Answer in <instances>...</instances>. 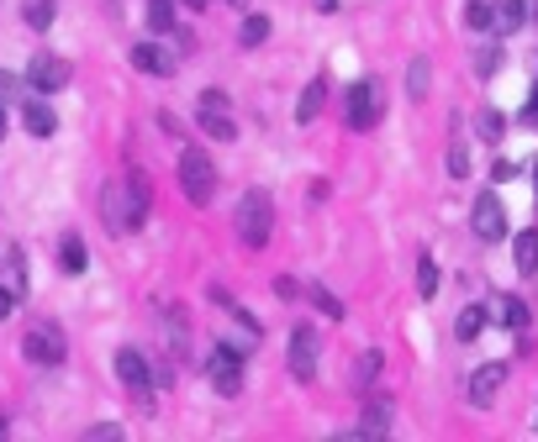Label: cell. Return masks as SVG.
<instances>
[{"mask_svg":"<svg viewBox=\"0 0 538 442\" xmlns=\"http://www.w3.org/2000/svg\"><path fill=\"white\" fill-rule=\"evenodd\" d=\"M54 16H59V0H21V21H27L32 32H48Z\"/></svg>","mask_w":538,"mask_h":442,"instance_id":"obj_22","label":"cell"},{"mask_svg":"<svg viewBox=\"0 0 538 442\" xmlns=\"http://www.w3.org/2000/svg\"><path fill=\"white\" fill-rule=\"evenodd\" d=\"M233 226H238V237L248 248H269V232H275V201H269V190H259V184L243 190Z\"/></svg>","mask_w":538,"mask_h":442,"instance_id":"obj_2","label":"cell"},{"mask_svg":"<svg viewBox=\"0 0 538 442\" xmlns=\"http://www.w3.org/2000/svg\"><path fill=\"white\" fill-rule=\"evenodd\" d=\"M449 174H454V179H465V174H470V148H465V132H454V143H449Z\"/></svg>","mask_w":538,"mask_h":442,"instance_id":"obj_30","label":"cell"},{"mask_svg":"<svg viewBox=\"0 0 538 442\" xmlns=\"http://www.w3.org/2000/svg\"><path fill=\"white\" fill-rule=\"evenodd\" d=\"M21 79H27L32 95H59V90H69V79H74V63L59 58V53H48V48H37Z\"/></svg>","mask_w":538,"mask_h":442,"instance_id":"obj_5","label":"cell"},{"mask_svg":"<svg viewBox=\"0 0 538 442\" xmlns=\"http://www.w3.org/2000/svg\"><path fill=\"white\" fill-rule=\"evenodd\" d=\"M195 127H201L211 143H233V137H238V127H233V106H228L222 90H201V101H195Z\"/></svg>","mask_w":538,"mask_h":442,"instance_id":"obj_6","label":"cell"},{"mask_svg":"<svg viewBox=\"0 0 538 442\" xmlns=\"http://www.w3.org/2000/svg\"><path fill=\"white\" fill-rule=\"evenodd\" d=\"M148 32H159V37L175 32V0H148Z\"/></svg>","mask_w":538,"mask_h":442,"instance_id":"obj_26","label":"cell"},{"mask_svg":"<svg viewBox=\"0 0 538 442\" xmlns=\"http://www.w3.org/2000/svg\"><path fill=\"white\" fill-rule=\"evenodd\" d=\"M427 85H433V63L427 58H412L407 63V95L412 101H427Z\"/></svg>","mask_w":538,"mask_h":442,"instance_id":"obj_24","label":"cell"},{"mask_svg":"<svg viewBox=\"0 0 538 442\" xmlns=\"http://www.w3.org/2000/svg\"><path fill=\"white\" fill-rule=\"evenodd\" d=\"M63 353H69V342H63V332L48 327V322L27 327V337H21V358H27V364H37V369H59Z\"/></svg>","mask_w":538,"mask_h":442,"instance_id":"obj_7","label":"cell"},{"mask_svg":"<svg viewBox=\"0 0 538 442\" xmlns=\"http://www.w3.org/2000/svg\"><path fill=\"white\" fill-rule=\"evenodd\" d=\"M275 295H280V300H301L296 279H291V274H280V279H275Z\"/></svg>","mask_w":538,"mask_h":442,"instance_id":"obj_36","label":"cell"},{"mask_svg":"<svg viewBox=\"0 0 538 442\" xmlns=\"http://www.w3.org/2000/svg\"><path fill=\"white\" fill-rule=\"evenodd\" d=\"M185 5H190V11H201V5H211V0H185Z\"/></svg>","mask_w":538,"mask_h":442,"instance_id":"obj_40","label":"cell"},{"mask_svg":"<svg viewBox=\"0 0 538 442\" xmlns=\"http://www.w3.org/2000/svg\"><path fill=\"white\" fill-rule=\"evenodd\" d=\"M85 442H121V427L101 422V427H90V432H85Z\"/></svg>","mask_w":538,"mask_h":442,"instance_id":"obj_34","label":"cell"},{"mask_svg":"<svg viewBox=\"0 0 538 442\" xmlns=\"http://www.w3.org/2000/svg\"><path fill=\"white\" fill-rule=\"evenodd\" d=\"M16 300H21V295H16V290H5V284H0V322H5V316H11V311H16Z\"/></svg>","mask_w":538,"mask_h":442,"instance_id":"obj_37","label":"cell"},{"mask_svg":"<svg viewBox=\"0 0 538 442\" xmlns=\"http://www.w3.org/2000/svg\"><path fill=\"white\" fill-rule=\"evenodd\" d=\"M317 11H322V16H333V11H338V0H317Z\"/></svg>","mask_w":538,"mask_h":442,"instance_id":"obj_39","label":"cell"},{"mask_svg":"<svg viewBox=\"0 0 538 442\" xmlns=\"http://www.w3.org/2000/svg\"><path fill=\"white\" fill-rule=\"evenodd\" d=\"M517 174H523V168L512 164V159H496V164H491V179H496V184H507V179H517Z\"/></svg>","mask_w":538,"mask_h":442,"instance_id":"obj_35","label":"cell"},{"mask_svg":"<svg viewBox=\"0 0 538 442\" xmlns=\"http://www.w3.org/2000/svg\"><path fill=\"white\" fill-rule=\"evenodd\" d=\"M228 5H243V0H228Z\"/></svg>","mask_w":538,"mask_h":442,"instance_id":"obj_43","label":"cell"},{"mask_svg":"<svg viewBox=\"0 0 538 442\" xmlns=\"http://www.w3.org/2000/svg\"><path fill=\"white\" fill-rule=\"evenodd\" d=\"M179 190H185L190 206H211V195H217V164L201 148H185L179 153Z\"/></svg>","mask_w":538,"mask_h":442,"instance_id":"obj_4","label":"cell"},{"mask_svg":"<svg viewBox=\"0 0 538 442\" xmlns=\"http://www.w3.org/2000/svg\"><path fill=\"white\" fill-rule=\"evenodd\" d=\"M485 327H491V311H485V306H465V311L454 316V337H459V342H476Z\"/></svg>","mask_w":538,"mask_h":442,"instance_id":"obj_21","label":"cell"},{"mask_svg":"<svg viewBox=\"0 0 538 442\" xmlns=\"http://www.w3.org/2000/svg\"><path fill=\"white\" fill-rule=\"evenodd\" d=\"M465 21H470L476 32H491V0H470V5H465Z\"/></svg>","mask_w":538,"mask_h":442,"instance_id":"obj_32","label":"cell"},{"mask_svg":"<svg viewBox=\"0 0 538 442\" xmlns=\"http://www.w3.org/2000/svg\"><path fill=\"white\" fill-rule=\"evenodd\" d=\"M534 274H538V269H534Z\"/></svg>","mask_w":538,"mask_h":442,"instance_id":"obj_45","label":"cell"},{"mask_svg":"<svg viewBox=\"0 0 538 442\" xmlns=\"http://www.w3.org/2000/svg\"><path fill=\"white\" fill-rule=\"evenodd\" d=\"M101 221H106V232H137L143 221H148V179L143 174H127V179H112L106 190H101Z\"/></svg>","mask_w":538,"mask_h":442,"instance_id":"obj_1","label":"cell"},{"mask_svg":"<svg viewBox=\"0 0 538 442\" xmlns=\"http://www.w3.org/2000/svg\"><path fill=\"white\" fill-rule=\"evenodd\" d=\"M148 374H153V369H148V353H143V348H117V380L127 389H143L148 385Z\"/></svg>","mask_w":538,"mask_h":442,"instance_id":"obj_15","label":"cell"},{"mask_svg":"<svg viewBox=\"0 0 538 442\" xmlns=\"http://www.w3.org/2000/svg\"><path fill=\"white\" fill-rule=\"evenodd\" d=\"M491 322H501L507 332H523L528 322H534V311H528L517 295H496V306H491Z\"/></svg>","mask_w":538,"mask_h":442,"instance_id":"obj_17","label":"cell"},{"mask_svg":"<svg viewBox=\"0 0 538 442\" xmlns=\"http://www.w3.org/2000/svg\"><path fill=\"white\" fill-rule=\"evenodd\" d=\"M21 85H27V79H16L11 69H0V106H11V101L21 106Z\"/></svg>","mask_w":538,"mask_h":442,"instance_id":"obj_33","label":"cell"},{"mask_svg":"<svg viewBox=\"0 0 538 442\" xmlns=\"http://www.w3.org/2000/svg\"><path fill=\"white\" fill-rule=\"evenodd\" d=\"M501 380H507V364H480L476 374H470V385H465V400H470L476 411H485V405L501 395Z\"/></svg>","mask_w":538,"mask_h":442,"instance_id":"obj_12","label":"cell"},{"mask_svg":"<svg viewBox=\"0 0 538 442\" xmlns=\"http://www.w3.org/2000/svg\"><path fill=\"white\" fill-rule=\"evenodd\" d=\"M391 416H396V400H391V395H375V389H369V395H364V416H359L364 427L343 432V442H380L385 432H391Z\"/></svg>","mask_w":538,"mask_h":442,"instance_id":"obj_8","label":"cell"},{"mask_svg":"<svg viewBox=\"0 0 538 442\" xmlns=\"http://www.w3.org/2000/svg\"><path fill=\"white\" fill-rule=\"evenodd\" d=\"M418 295L422 300H438V264H433V253L418 258Z\"/></svg>","mask_w":538,"mask_h":442,"instance_id":"obj_28","label":"cell"},{"mask_svg":"<svg viewBox=\"0 0 538 442\" xmlns=\"http://www.w3.org/2000/svg\"><path fill=\"white\" fill-rule=\"evenodd\" d=\"M5 432H11V427H5V416H0V438H5Z\"/></svg>","mask_w":538,"mask_h":442,"instance_id":"obj_42","label":"cell"},{"mask_svg":"<svg viewBox=\"0 0 538 442\" xmlns=\"http://www.w3.org/2000/svg\"><path fill=\"white\" fill-rule=\"evenodd\" d=\"M380 364H385V358H380L375 348L354 358V389H359V395H369V389H375V380H380Z\"/></svg>","mask_w":538,"mask_h":442,"instance_id":"obj_23","label":"cell"},{"mask_svg":"<svg viewBox=\"0 0 538 442\" xmlns=\"http://www.w3.org/2000/svg\"><path fill=\"white\" fill-rule=\"evenodd\" d=\"M380 116H385V85H380V79H359V85H349V106H343L349 132H375Z\"/></svg>","mask_w":538,"mask_h":442,"instance_id":"obj_3","label":"cell"},{"mask_svg":"<svg viewBox=\"0 0 538 442\" xmlns=\"http://www.w3.org/2000/svg\"><path fill=\"white\" fill-rule=\"evenodd\" d=\"M132 69H143V74H159V79H170V74H175V58L164 53V48H159V43H132Z\"/></svg>","mask_w":538,"mask_h":442,"instance_id":"obj_16","label":"cell"},{"mask_svg":"<svg viewBox=\"0 0 538 442\" xmlns=\"http://www.w3.org/2000/svg\"><path fill=\"white\" fill-rule=\"evenodd\" d=\"M21 127L32 132V137H54L59 132V116H54V106H48V95H21Z\"/></svg>","mask_w":538,"mask_h":442,"instance_id":"obj_13","label":"cell"},{"mask_svg":"<svg viewBox=\"0 0 538 442\" xmlns=\"http://www.w3.org/2000/svg\"><path fill=\"white\" fill-rule=\"evenodd\" d=\"M512 264H517V274H534L538 269V226H523L512 237Z\"/></svg>","mask_w":538,"mask_h":442,"instance_id":"obj_20","label":"cell"},{"mask_svg":"<svg viewBox=\"0 0 538 442\" xmlns=\"http://www.w3.org/2000/svg\"><path fill=\"white\" fill-rule=\"evenodd\" d=\"M496 69H501V48H496V43H485V48L476 53V74H480V79H491Z\"/></svg>","mask_w":538,"mask_h":442,"instance_id":"obj_31","label":"cell"},{"mask_svg":"<svg viewBox=\"0 0 538 442\" xmlns=\"http://www.w3.org/2000/svg\"><path fill=\"white\" fill-rule=\"evenodd\" d=\"M501 137H507V116H501V110H480V143L496 148Z\"/></svg>","mask_w":538,"mask_h":442,"instance_id":"obj_29","label":"cell"},{"mask_svg":"<svg viewBox=\"0 0 538 442\" xmlns=\"http://www.w3.org/2000/svg\"><path fill=\"white\" fill-rule=\"evenodd\" d=\"M206 374H211V389H217V395L233 400V395L243 389V353H233V348L222 342V348L206 358Z\"/></svg>","mask_w":538,"mask_h":442,"instance_id":"obj_9","label":"cell"},{"mask_svg":"<svg viewBox=\"0 0 538 442\" xmlns=\"http://www.w3.org/2000/svg\"><path fill=\"white\" fill-rule=\"evenodd\" d=\"M470 226H476L480 242H501V237H507V206H501L496 195H480V201H476V217H470Z\"/></svg>","mask_w":538,"mask_h":442,"instance_id":"obj_11","label":"cell"},{"mask_svg":"<svg viewBox=\"0 0 538 442\" xmlns=\"http://www.w3.org/2000/svg\"><path fill=\"white\" fill-rule=\"evenodd\" d=\"M306 300H311V306H317V311H322L327 322H343V300H338V295H333L327 284H311V290H306Z\"/></svg>","mask_w":538,"mask_h":442,"instance_id":"obj_25","label":"cell"},{"mask_svg":"<svg viewBox=\"0 0 538 442\" xmlns=\"http://www.w3.org/2000/svg\"><path fill=\"white\" fill-rule=\"evenodd\" d=\"M523 21H528V0H491V32L496 37L523 32Z\"/></svg>","mask_w":538,"mask_h":442,"instance_id":"obj_14","label":"cell"},{"mask_svg":"<svg viewBox=\"0 0 538 442\" xmlns=\"http://www.w3.org/2000/svg\"><path fill=\"white\" fill-rule=\"evenodd\" d=\"M317 353H322V342H317V332L311 327H296L291 332V348H286V364H291V374H296L301 385L317 374Z\"/></svg>","mask_w":538,"mask_h":442,"instance_id":"obj_10","label":"cell"},{"mask_svg":"<svg viewBox=\"0 0 538 442\" xmlns=\"http://www.w3.org/2000/svg\"><path fill=\"white\" fill-rule=\"evenodd\" d=\"M534 174H538V164H534Z\"/></svg>","mask_w":538,"mask_h":442,"instance_id":"obj_44","label":"cell"},{"mask_svg":"<svg viewBox=\"0 0 538 442\" xmlns=\"http://www.w3.org/2000/svg\"><path fill=\"white\" fill-rule=\"evenodd\" d=\"M85 264H90L85 237H79V232H63V237H59V269H63V274H85Z\"/></svg>","mask_w":538,"mask_h":442,"instance_id":"obj_19","label":"cell"},{"mask_svg":"<svg viewBox=\"0 0 538 442\" xmlns=\"http://www.w3.org/2000/svg\"><path fill=\"white\" fill-rule=\"evenodd\" d=\"M523 127H538V90H534V101L523 106Z\"/></svg>","mask_w":538,"mask_h":442,"instance_id":"obj_38","label":"cell"},{"mask_svg":"<svg viewBox=\"0 0 538 442\" xmlns=\"http://www.w3.org/2000/svg\"><path fill=\"white\" fill-rule=\"evenodd\" d=\"M322 106H327V79L317 74V79L301 90V101H296V127H311V121L322 116Z\"/></svg>","mask_w":538,"mask_h":442,"instance_id":"obj_18","label":"cell"},{"mask_svg":"<svg viewBox=\"0 0 538 442\" xmlns=\"http://www.w3.org/2000/svg\"><path fill=\"white\" fill-rule=\"evenodd\" d=\"M264 37H269V16H243V27H238L243 48H264Z\"/></svg>","mask_w":538,"mask_h":442,"instance_id":"obj_27","label":"cell"},{"mask_svg":"<svg viewBox=\"0 0 538 442\" xmlns=\"http://www.w3.org/2000/svg\"><path fill=\"white\" fill-rule=\"evenodd\" d=\"M0 137H5V106H0Z\"/></svg>","mask_w":538,"mask_h":442,"instance_id":"obj_41","label":"cell"}]
</instances>
